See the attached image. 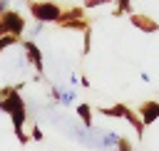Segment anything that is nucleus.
Masks as SVG:
<instances>
[{
	"label": "nucleus",
	"instance_id": "f257e3e1",
	"mask_svg": "<svg viewBox=\"0 0 159 151\" xmlns=\"http://www.w3.org/2000/svg\"><path fill=\"white\" fill-rule=\"evenodd\" d=\"M30 15L35 17V22H60L62 17V7L57 2H50V0H37V2H30Z\"/></svg>",
	"mask_w": 159,
	"mask_h": 151
},
{
	"label": "nucleus",
	"instance_id": "f03ea898",
	"mask_svg": "<svg viewBox=\"0 0 159 151\" xmlns=\"http://www.w3.org/2000/svg\"><path fill=\"white\" fill-rule=\"evenodd\" d=\"M102 114L104 116H114V119H124L139 136H144V124H142V119H139V114L137 111H132L127 104H112V106H107V109H102Z\"/></svg>",
	"mask_w": 159,
	"mask_h": 151
},
{
	"label": "nucleus",
	"instance_id": "7ed1b4c3",
	"mask_svg": "<svg viewBox=\"0 0 159 151\" xmlns=\"http://www.w3.org/2000/svg\"><path fill=\"white\" fill-rule=\"evenodd\" d=\"M0 25H2V35L20 37V35L25 32V17H22L17 10H7V12L0 17Z\"/></svg>",
	"mask_w": 159,
	"mask_h": 151
},
{
	"label": "nucleus",
	"instance_id": "20e7f679",
	"mask_svg": "<svg viewBox=\"0 0 159 151\" xmlns=\"http://www.w3.org/2000/svg\"><path fill=\"white\" fill-rule=\"evenodd\" d=\"M22 50H25V54H27V62L37 69V74H42L45 72V62H42V50L32 42V40H22Z\"/></svg>",
	"mask_w": 159,
	"mask_h": 151
},
{
	"label": "nucleus",
	"instance_id": "39448f33",
	"mask_svg": "<svg viewBox=\"0 0 159 151\" xmlns=\"http://www.w3.org/2000/svg\"><path fill=\"white\" fill-rule=\"evenodd\" d=\"M139 119H142V124H144V129L149 126V124H154L157 119H159V101H154V99H149V101H142V106H139Z\"/></svg>",
	"mask_w": 159,
	"mask_h": 151
},
{
	"label": "nucleus",
	"instance_id": "423d86ee",
	"mask_svg": "<svg viewBox=\"0 0 159 151\" xmlns=\"http://www.w3.org/2000/svg\"><path fill=\"white\" fill-rule=\"evenodd\" d=\"M129 20H132V25H134L137 30H142V32H147V35L159 32V22L152 20V17H147V15H142V12H132Z\"/></svg>",
	"mask_w": 159,
	"mask_h": 151
},
{
	"label": "nucleus",
	"instance_id": "0eeeda50",
	"mask_svg": "<svg viewBox=\"0 0 159 151\" xmlns=\"http://www.w3.org/2000/svg\"><path fill=\"white\" fill-rule=\"evenodd\" d=\"M17 109H25V99H22V94L20 92H10L7 97H2L0 99V111H5V114H12V111H17Z\"/></svg>",
	"mask_w": 159,
	"mask_h": 151
},
{
	"label": "nucleus",
	"instance_id": "6e6552de",
	"mask_svg": "<svg viewBox=\"0 0 159 151\" xmlns=\"http://www.w3.org/2000/svg\"><path fill=\"white\" fill-rule=\"evenodd\" d=\"M57 25H60V27H65V30H77V32L89 30V25H87V20H84V17H62Z\"/></svg>",
	"mask_w": 159,
	"mask_h": 151
},
{
	"label": "nucleus",
	"instance_id": "1a4fd4ad",
	"mask_svg": "<svg viewBox=\"0 0 159 151\" xmlns=\"http://www.w3.org/2000/svg\"><path fill=\"white\" fill-rule=\"evenodd\" d=\"M124 134H117V131H104L102 134V139H99V146H102V151H112V149H117V144H119V139H122Z\"/></svg>",
	"mask_w": 159,
	"mask_h": 151
},
{
	"label": "nucleus",
	"instance_id": "9d476101",
	"mask_svg": "<svg viewBox=\"0 0 159 151\" xmlns=\"http://www.w3.org/2000/svg\"><path fill=\"white\" fill-rule=\"evenodd\" d=\"M77 116L82 119V124L87 126V129H92V109H89V104H77Z\"/></svg>",
	"mask_w": 159,
	"mask_h": 151
},
{
	"label": "nucleus",
	"instance_id": "9b49d317",
	"mask_svg": "<svg viewBox=\"0 0 159 151\" xmlns=\"http://www.w3.org/2000/svg\"><path fill=\"white\" fill-rule=\"evenodd\" d=\"M75 99H77L75 89H62V97H60V104H62V106H70V104H75Z\"/></svg>",
	"mask_w": 159,
	"mask_h": 151
},
{
	"label": "nucleus",
	"instance_id": "f8f14e48",
	"mask_svg": "<svg viewBox=\"0 0 159 151\" xmlns=\"http://www.w3.org/2000/svg\"><path fill=\"white\" fill-rule=\"evenodd\" d=\"M122 12H129V15H132V0H117L114 17H117V15H122Z\"/></svg>",
	"mask_w": 159,
	"mask_h": 151
},
{
	"label": "nucleus",
	"instance_id": "ddd939ff",
	"mask_svg": "<svg viewBox=\"0 0 159 151\" xmlns=\"http://www.w3.org/2000/svg\"><path fill=\"white\" fill-rule=\"evenodd\" d=\"M20 42V37H12V35H2L0 37V52L5 50V47H10V45H17Z\"/></svg>",
	"mask_w": 159,
	"mask_h": 151
},
{
	"label": "nucleus",
	"instance_id": "4468645a",
	"mask_svg": "<svg viewBox=\"0 0 159 151\" xmlns=\"http://www.w3.org/2000/svg\"><path fill=\"white\" fill-rule=\"evenodd\" d=\"M89 47H92V32H89V30H84V32H82V52L87 54V52H89Z\"/></svg>",
	"mask_w": 159,
	"mask_h": 151
},
{
	"label": "nucleus",
	"instance_id": "2eb2a0df",
	"mask_svg": "<svg viewBox=\"0 0 159 151\" xmlns=\"http://www.w3.org/2000/svg\"><path fill=\"white\" fill-rule=\"evenodd\" d=\"M117 151H132V144L127 141V136H122V139H119V144H117Z\"/></svg>",
	"mask_w": 159,
	"mask_h": 151
},
{
	"label": "nucleus",
	"instance_id": "dca6fc26",
	"mask_svg": "<svg viewBox=\"0 0 159 151\" xmlns=\"http://www.w3.org/2000/svg\"><path fill=\"white\" fill-rule=\"evenodd\" d=\"M107 2H112V0H84L82 7H97V5H107Z\"/></svg>",
	"mask_w": 159,
	"mask_h": 151
},
{
	"label": "nucleus",
	"instance_id": "f3484780",
	"mask_svg": "<svg viewBox=\"0 0 159 151\" xmlns=\"http://www.w3.org/2000/svg\"><path fill=\"white\" fill-rule=\"evenodd\" d=\"M42 30H45V25H42V22H35V25H32V30H30V35H32V37H37Z\"/></svg>",
	"mask_w": 159,
	"mask_h": 151
},
{
	"label": "nucleus",
	"instance_id": "a211bd4d",
	"mask_svg": "<svg viewBox=\"0 0 159 151\" xmlns=\"http://www.w3.org/2000/svg\"><path fill=\"white\" fill-rule=\"evenodd\" d=\"M30 139H35V141H42V129H40V126H32V134H30Z\"/></svg>",
	"mask_w": 159,
	"mask_h": 151
},
{
	"label": "nucleus",
	"instance_id": "6ab92c4d",
	"mask_svg": "<svg viewBox=\"0 0 159 151\" xmlns=\"http://www.w3.org/2000/svg\"><path fill=\"white\" fill-rule=\"evenodd\" d=\"M7 5H10V0H0V17H2V15H5L7 10H10Z\"/></svg>",
	"mask_w": 159,
	"mask_h": 151
},
{
	"label": "nucleus",
	"instance_id": "aec40b11",
	"mask_svg": "<svg viewBox=\"0 0 159 151\" xmlns=\"http://www.w3.org/2000/svg\"><path fill=\"white\" fill-rule=\"evenodd\" d=\"M60 97H62V89H60V87H52V99L60 101Z\"/></svg>",
	"mask_w": 159,
	"mask_h": 151
},
{
	"label": "nucleus",
	"instance_id": "412c9836",
	"mask_svg": "<svg viewBox=\"0 0 159 151\" xmlns=\"http://www.w3.org/2000/svg\"><path fill=\"white\" fill-rule=\"evenodd\" d=\"M0 37H2V25H0Z\"/></svg>",
	"mask_w": 159,
	"mask_h": 151
}]
</instances>
